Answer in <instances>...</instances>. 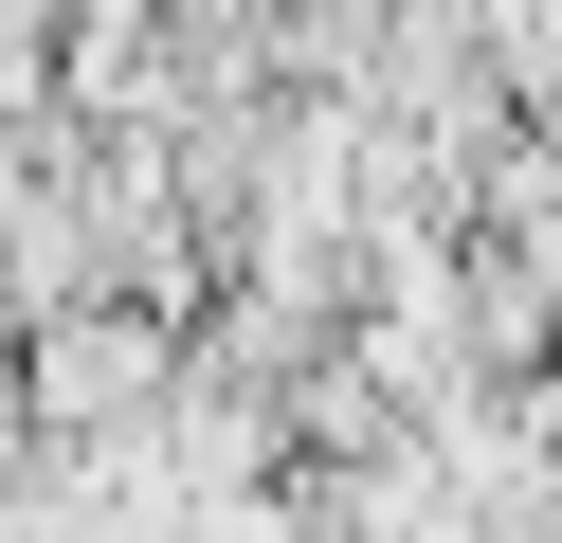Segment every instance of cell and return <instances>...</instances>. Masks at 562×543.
Wrapping results in <instances>:
<instances>
[{"mask_svg": "<svg viewBox=\"0 0 562 543\" xmlns=\"http://www.w3.org/2000/svg\"><path fill=\"white\" fill-rule=\"evenodd\" d=\"M55 507H74V471L37 434H0V543H55Z\"/></svg>", "mask_w": 562, "mask_h": 543, "instance_id": "2", "label": "cell"}, {"mask_svg": "<svg viewBox=\"0 0 562 543\" xmlns=\"http://www.w3.org/2000/svg\"><path fill=\"white\" fill-rule=\"evenodd\" d=\"M164 381H182V326L127 308V290H110V308L19 326V434H37V453H110V434H146Z\"/></svg>", "mask_w": 562, "mask_h": 543, "instance_id": "1", "label": "cell"}, {"mask_svg": "<svg viewBox=\"0 0 562 543\" xmlns=\"http://www.w3.org/2000/svg\"><path fill=\"white\" fill-rule=\"evenodd\" d=\"M0 434H19V326H0Z\"/></svg>", "mask_w": 562, "mask_h": 543, "instance_id": "3", "label": "cell"}]
</instances>
